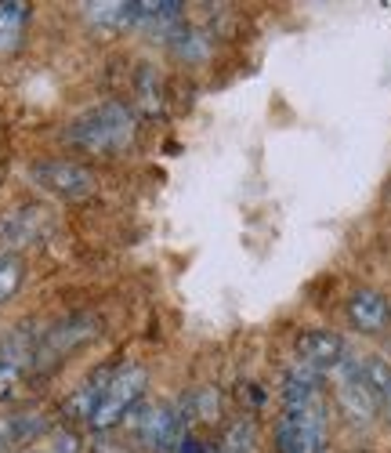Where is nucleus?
<instances>
[{"mask_svg": "<svg viewBox=\"0 0 391 453\" xmlns=\"http://www.w3.org/2000/svg\"><path fill=\"white\" fill-rule=\"evenodd\" d=\"M294 352H297V363H301V366L323 373V370L341 366V359H344V342H341L334 330L311 326V330H301V334H297Z\"/></svg>", "mask_w": 391, "mask_h": 453, "instance_id": "8", "label": "nucleus"}, {"mask_svg": "<svg viewBox=\"0 0 391 453\" xmlns=\"http://www.w3.org/2000/svg\"><path fill=\"white\" fill-rule=\"evenodd\" d=\"M145 381H149V377H145L142 366H120V370H112L109 381H105V388H102V395H98V403H95V413L88 418V425H91L95 432L116 428V425H120L127 413L142 403Z\"/></svg>", "mask_w": 391, "mask_h": 453, "instance_id": "3", "label": "nucleus"}, {"mask_svg": "<svg viewBox=\"0 0 391 453\" xmlns=\"http://www.w3.org/2000/svg\"><path fill=\"white\" fill-rule=\"evenodd\" d=\"M91 22L98 26H134V4H124V0H112V4H88L84 8Z\"/></svg>", "mask_w": 391, "mask_h": 453, "instance_id": "13", "label": "nucleus"}, {"mask_svg": "<svg viewBox=\"0 0 391 453\" xmlns=\"http://www.w3.org/2000/svg\"><path fill=\"white\" fill-rule=\"evenodd\" d=\"M15 439H19V432H15V421H0V453H8Z\"/></svg>", "mask_w": 391, "mask_h": 453, "instance_id": "18", "label": "nucleus"}, {"mask_svg": "<svg viewBox=\"0 0 391 453\" xmlns=\"http://www.w3.org/2000/svg\"><path fill=\"white\" fill-rule=\"evenodd\" d=\"M348 319L363 334H380L391 323V305H387V297L377 294V290H356L348 301Z\"/></svg>", "mask_w": 391, "mask_h": 453, "instance_id": "10", "label": "nucleus"}, {"mask_svg": "<svg viewBox=\"0 0 391 453\" xmlns=\"http://www.w3.org/2000/svg\"><path fill=\"white\" fill-rule=\"evenodd\" d=\"M22 287V261L15 254H0V305Z\"/></svg>", "mask_w": 391, "mask_h": 453, "instance_id": "15", "label": "nucleus"}, {"mask_svg": "<svg viewBox=\"0 0 391 453\" xmlns=\"http://www.w3.org/2000/svg\"><path fill=\"white\" fill-rule=\"evenodd\" d=\"M363 373H366V381L373 388V399H377V410L387 418L391 425V363L380 359V356H366L363 359Z\"/></svg>", "mask_w": 391, "mask_h": 453, "instance_id": "11", "label": "nucleus"}, {"mask_svg": "<svg viewBox=\"0 0 391 453\" xmlns=\"http://www.w3.org/2000/svg\"><path fill=\"white\" fill-rule=\"evenodd\" d=\"M33 181L48 188V193L62 196V200H84L95 193V174L84 167V164H73V160H48V164H36L33 171Z\"/></svg>", "mask_w": 391, "mask_h": 453, "instance_id": "5", "label": "nucleus"}, {"mask_svg": "<svg viewBox=\"0 0 391 453\" xmlns=\"http://www.w3.org/2000/svg\"><path fill=\"white\" fill-rule=\"evenodd\" d=\"M134 432L138 439L156 449V453H171L181 446L185 439V418L181 410L171 406V403H156V406H138L134 413Z\"/></svg>", "mask_w": 391, "mask_h": 453, "instance_id": "4", "label": "nucleus"}, {"mask_svg": "<svg viewBox=\"0 0 391 453\" xmlns=\"http://www.w3.org/2000/svg\"><path fill=\"white\" fill-rule=\"evenodd\" d=\"M138 95H142V105L149 109V112H156L160 109V91H156V73L145 65L142 69V84H138Z\"/></svg>", "mask_w": 391, "mask_h": 453, "instance_id": "16", "label": "nucleus"}, {"mask_svg": "<svg viewBox=\"0 0 391 453\" xmlns=\"http://www.w3.org/2000/svg\"><path fill=\"white\" fill-rule=\"evenodd\" d=\"M337 399L344 406L348 418L356 421H370L377 413V399H373V388L363 373V359H341L337 366Z\"/></svg>", "mask_w": 391, "mask_h": 453, "instance_id": "6", "label": "nucleus"}, {"mask_svg": "<svg viewBox=\"0 0 391 453\" xmlns=\"http://www.w3.org/2000/svg\"><path fill=\"white\" fill-rule=\"evenodd\" d=\"M98 334V323L91 316H73L58 326H51L41 342H36V352H33V366H44V363H55L62 359L65 352H73L76 345L91 342V337Z\"/></svg>", "mask_w": 391, "mask_h": 453, "instance_id": "7", "label": "nucleus"}, {"mask_svg": "<svg viewBox=\"0 0 391 453\" xmlns=\"http://www.w3.org/2000/svg\"><path fill=\"white\" fill-rule=\"evenodd\" d=\"M254 442H257V428L250 418H240L232 421L225 439H221V453H254Z\"/></svg>", "mask_w": 391, "mask_h": 453, "instance_id": "14", "label": "nucleus"}, {"mask_svg": "<svg viewBox=\"0 0 391 453\" xmlns=\"http://www.w3.org/2000/svg\"><path fill=\"white\" fill-rule=\"evenodd\" d=\"M48 229V211L44 207H22L0 218V247H26L36 243Z\"/></svg>", "mask_w": 391, "mask_h": 453, "instance_id": "9", "label": "nucleus"}, {"mask_svg": "<svg viewBox=\"0 0 391 453\" xmlns=\"http://www.w3.org/2000/svg\"><path fill=\"white\" fill-rule=\"evenodd\" d=\"M26 22H29V4H0V55H8L19 48L22 33H26Z\"/></svg>", "mask_w": 391, "mask_h": 453, "instance_id": "12", "label": "nucleus"}, {"mask_svg": "<svg viewBox=\"0 0 391 453\" xmlns=\"http://www.w3.org/2000/svg\"><path fill=\"white\" fill-rule=\"evenodd\" d=\"M95 453H131L124 442H112V439H102L98 446H95Z\"/></svg>", "mask_w": 391, "mask_h": 453, "instance_id": "20", "label": "nucleus"}, {"mask_svg": "<svg viewBox=\"0 0 391 453\" xmlns=\"http://www.w3.org/2000/svg\"><path fill=\"white\" fill-rule=\"evenodd\" d=\"M203 449H207V446H203L200 439H196V435H185V439H181V446H178V453H203Z\"/></svg>", "mask_w": 391, "mask_h": 453, "instance_id": "19", "label": "nucleus"}, {"mask_svg": "<svg viewBox=\"0 0 391 453\" xmlns=\"http://www.w3.org/2000/svg\"><path fill=\"white\" fill-rule=\"evenodd\" d=\"M326 439V410L319 399V373L294 366L283 377V418L276 425L280 453H319Z\"/></svg>", "mask_w": 391, "mask_h": 453, "instance_id": "1", "label": "nucleus"}, {"mask_svg": "<svg viewBox=\"0 0 391 453\" xmlns=\"http://www.w3.org/2000/svg\"><path fill=\"white\" fill-rule=\"evenodd\" d=\"M65 142L95 157H112L134 142V112L124 102H102L69 124Z\"/></svg>", "mask_w": 391, "mask_h": 453, "instance_id": "2", "label": "nucleus"}, {"mask_svg": "<svg viewBox=\"0 0 391 453\" xmlns=\"http://www.w3.org/2000/svg\"><path fill=\"white\" fill-rule=\"evenodd\" d=\"M203 453H221V449H218V446H207V449H203Z\"/></svg>", "mask_w": 391, "mask_h": 453, "instance_id": "21", "label": "nucleus"}, {"mask_svg": "<svg viewBox=\"0 0 391 453\" xmlns=\"http://www.w3.org/2000/svg\"><path fill=\"white\" fill-rule=\"evenodd\" d=\"M55 453H80V439L73 432H58L55 435Z\"/></svg>", "mask_w": 391, "mask_h": 453, "instance_id": "17", "label": "nucleus"}]
</instances>
